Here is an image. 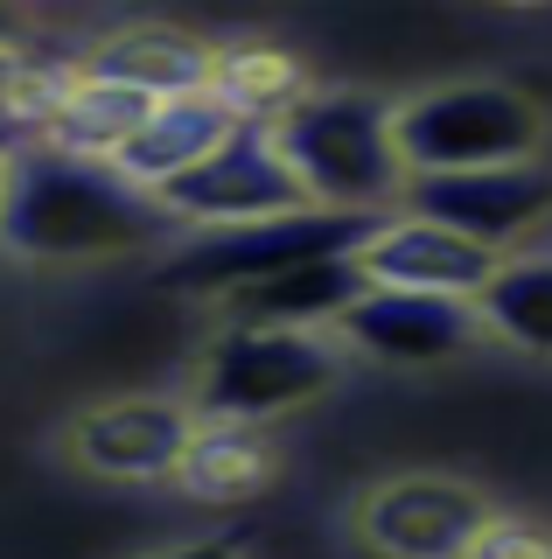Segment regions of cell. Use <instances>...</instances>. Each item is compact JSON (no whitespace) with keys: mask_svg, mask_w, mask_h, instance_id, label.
Masks as SVG:
<instances>
[{"mask_svg":"<svg viewBox=\"0 0 552 559\" xmlns=\"http://www.w3.org/2000/svg\"><path fill=\"white\" fill-rule=\"evenodd\" d=\"M469 559H552V524L531 518H490V532L476 538Z\"/></svg>","mask_w":552,"mask_h":559,"instance_id":"ffe728a7","label":"cell"},{"mask_svg":"<svg viewBox=\"0 0 552 559\" xmlns=\"http://www.w3.org/2000/svg\"><path fill=\"white\" fill-rule=\"evenodd\" d=\"M273 476V454L259 441V427H231V419H196V441H189L176 483L196 489V497H252L259 483Z\"/></svg>","mask_w":552,"mask_h":559,"instance_id":"e0dca14e","label":"cell"},{"mask_svg":"<svg viewBox=\"0 0 552 559\" xmlns=\"http://www.w3.org/2000/svg\"><path fill=\"white\" fill-rule=\"evenodd\" d=\"M217 92L238 105V112L252 119V127H273L280 112H295L308 98L301 92V70L280 57V49H238V57H224L217 70Z\"/></svg>","mask_w":552,"mask_h":559,"instance_id":"d6986e66","label":"cell"},{"mask_svg":"<svg viewBox=\"0 0 552 559\" xmlns=\"http://www.w3.org/2000/svg\"><path fill=\"white\" fill-rule=\"evenodd\" d=\"M343 378V343L322 329H224L196 364V419L259 427L273 413H295Z\"/></svg>","mask_w":552,"mask_h":559,"instance_id":"3957f363","label":"cell"},{"mask_svg":"<svg viewBox=\"0 0 552 559\" xmlns=\"http://www.w3.org/2000/svg\"><path fill=\"white\" fill-rule=\"evenodd\" d=\"M217 70H224V57L182 28H119L84 57V78L127 84V92H147V98L217 92Z\"/></svg>","mask_w":552,"mask_h":559,"instance_id":"4fadbf2b","label":"cell"},{"mask_svg":"<svg viewBox=\"0 0 552 559\" xmlns=\"http://www.w3.org/2000/svg\"><path fill=\"white\" fill-rule=\"evenodd\" d=\"M14 147H22V140H8V133H0V182H8V162H14Z\"/></svg>","mask_w":552,"mask_h":559,"instance_id":"7402d4cb","label":"cell"},{"mask_svg":"<svg viewBox=\"0 0 552 559\" xmlns=\"http://www.w3.org/2000/svg\"><path fill=\"white\" fill-rule=\"evenodd\" d=\"M545 140L531 98L504 84H441V92L399 105V162L406 175H469V168H517Z\"/></svg>","mask_w":552,"mask_h":559,"instance_id":"5b68a950","label":"cell"},{"mask_svg":"<svg viewBox=\"0 0 552 559\" xmlns=\"http://www.w3.org/2000/svg\"><path fill=\"white\" fill-rule=\"evenodd\" d=\"M154 203H161L176 224H196V231H245V224L308 210V189L295 182V168H287L273 127H252L245 119L211 162L189 168L182 182H168Z\"/></svg>","mask_w":552,"mask_h":559,"instance_id":"8992f818","label":"cell"},{"mask_svg":"<svg viewBox=\"0 0 552 559\" xmlns=\"http://www.w3.org/2000/svg\"><path fill=\"white\" fill-rule=\"evenodd\" d=\"M371 287H406V294H455V301H476L482 287L496 280L504 259L482 252V245L441 231V224H420V217H385L364 252H357Z\"/></svg>","mask_w":552,"mask_h":559,"instance_id":"8fae6325","label":"cell"},{"mask_svg":"<svg viewBox=\"0 0 552 559\" xmlns=\"http://www.w3.org/2000/svg\"><path fill=\"white\" fill-rule=\"evenodd\" d=\"M245 127V112H238L224 92H189V98H161L147 112V127L119 147V175H127L133 189H147V197H161L168 182H182L189 168H203L211 154Z\"/></svg>","mask_w":552,"mask_h":559,"instance_id":"7c38bea8","label":"cell"},{"mask_svg":"<svg viewBox=\"0 0 552 559\" xmlns=\"http://www.w3.org/2000/svg\"><path fill=\"white\" fill-rule=\"evenodd\" d=\"M371 294V280L357 259H329V266H301L280 280H259V287H231L224 294V314L231 329H329Z\"/></svg>","mask_w":552,"mask_h":559,"instance_id":"5bb4252c","label":"cell"},{"mask_svg":"<svg viewBox=\"0 0 552 559\" xmlns=\"http://www.w3.org/2000/svg\"><path fill=\"white\" fill-rule=\"evenodd\" d=\"M406 217L441 224V231L482 245L496 259H517V245L552 224V175L539 162L517 168H469V175H412Z\"/></svg>","mask_w":552,"mask_h":559,"instance_id":"52a82bcc","label":"cell"},{"mask_svg":"<svg viewBox=\"0 0 552 559\" xmlns=\"http://www.w3.org/2000/svg\"><path fill=\"white\" fill-rule=\"evenodd\" d=\"M154 105H161V98L127 92V84H106V78H84V70H77L71 92H63V112L49 119L43 140H57L63 154H84V162H119V147L147 127Z\"/></svg>","mask_w":552,"mask_h":559,"instance_id":"9a60e30c","label":"cell"},{"mask_svg":"<svg viewBox=\"0 0 552 559\" xmlns=\"http://www.w3.org/2000/svg\"><path fill=\"white\" fill-rule=\"evenodd\" d=\"M63 92H71V70L0 49V133L8 140H43L49 119L63 112Z\"/></svg>","mask_w":552,"mask_h":559,"instance_id":"ac0fdd59","label":"cell"},{"mask_svg":"<svg viewBox=\"0 0 552 559\" xmlns=\"http://www.w3.org/2000/svg\"><path fill=\"white\" fill-rule=\"evenodd\" d=\"M385 231V217L371 210H287V217L245 224V231H203L196 245H182L168 259V280L182 294H231V287H259L301 266H329V259H357L364 245Z\"/></svg>","mask_w":552,"mask_h":559,"instance_id":"277c9868","label":"cell"},{"mask_svg":"<svg viewBox=\"0 0 552 559\" xmlns=\"http://www.w3.org/2000/svg\"><path fill=\"white\" fill-rule=\"evenodd\" d=\"M490 497L447 476H399L377 483L357 503V538L377 559H469L476 538L490 532Z\"/></svg>","mask_w":552,"mask_h":559,"instance_id":"ba28073f","label":"cell"},{"mask_svg":"<svg viewBox=\"0 0 552 559\" xmlns=\"http://www.w3.org/2000/svg\"><path fill=\"white\" fill-rule=\"evenodd\" d=\"M336 336L350 349H364V357H377V364H441V357H455V349H469L482 336V314H476V301H455V294L371 287L336 322Z\"/></svg>","mask_w":552,"mask_h":559,"instance_id":"30bf717a","label":"cell"},{"mask_svg":"<svg viewBox=\"0 0 552 559\" xmlns=\"http://www.w3.org/2000/svg\"><path fill=\"white\" fill-rule=\"evenodd\" d=\"M482 329H496L504 343L552 357V252H517L496 266V280L476 294Z\"/></svg>","mask_w":552,"mask_h":559,"instance_id":"2e32d148","label":"cell"},{"mask_svg":"<svg viewBox=\"0 0 552 559\" xmlns=\"http://www.w3.org/2000/svg\"><path fill=\"white\" fill-rule=\"evenodd\" d=\"M176 217L133 189L112 162L63 154L57 140H22L0 182V245L22 259H112L168 238Z\"/></svg>","mask_w":552,"mask_h":559,"instance_id":"6da1fadb","label":"cell"},{"mask_svg":"<svg viewBox=\"0 0 552 559\" xmlns=\"http://www.w3.org/2000/svg\"><path fill=\"white\" fill-rule=\"evenodd\" d=\"M0 49H14V22H8V14H0Z\"/></svg>","mask_w":552,"mask_h":559,"instance_id":"603a6c76","label":"cell"},{"mask_svg":"<svg viewBox=\"0 0 552 559\" xmlns=\"http://www.w3.org/2000/svg\"><path fill=\"white\" fill-rule=\"evenodd\" d=\"M189 441H196V406L189 399H106L71 427L77 462L112 483L176 476Z\"/></svg>","mask_w":552,"mask_h":559,"instance_id":"9c48e42d","label":"cell"},{"mask_svg":"<svg viewBox=\"0 0 552 559\" xmlns=\"http://www.w3.org/2000/svg\"><path fill=\"white\" fill-rule=\"evenodd\" d=\"M295 182L322 210H371L392 217L406 197V162H399V105L371 92H308L295 112L273 119Z\"/></svg>","mask_w":552,"mask_h":559,"instance_id":"7a4b0ae2","label":"cell"},{"mask_svg":"<svg viewBox=\"0 0 552 559\" xmlns=\"http://www.w3.org/2000/svg\"><path fill=\"white\" fill-rule=\"evenodd\" d=\"M147 559H245V552L224 546V538H189V546H161V552H147Z\"/></svg>","mask_w":552,"mask_h":559,"instance_id":"44dd1931","label":"cell"}]
</instances>
